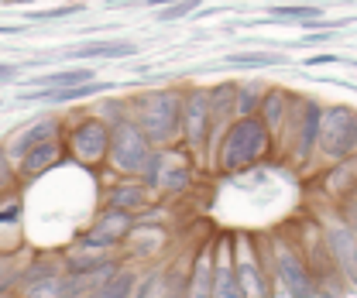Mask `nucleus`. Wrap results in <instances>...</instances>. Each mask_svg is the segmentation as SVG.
Returning a JSON list of instances; mask_svg holds the SVG:
<instances>
[{
    "label": "nucleus",
    "mask_w": 357,
    "mask_h": 298,
    "mask_svg": "<svg viewBox=\"0 0 357 298\" xmlns=\"http://www.w3.org/2000/svg\"><path fill=\"white\" fill-rule=\"evenodd\" d=\"M128 117L155 148H172L182 137V86L144 89L128 103Z\"/></svg>",
    "instance_id": "obj_1"
},
{
    "label": "nucleus",
    "mask_w": 357,
    "mask_h": 298,
    "mask_svg": "<svg viewBox=\"0 0 357 298\" xmlns=\"http://www.w3.org/2000/svg\"><path fill=\"white\" fill-rule=\"evenodd\" d=\"M271 130L261 124V117H234L220 137V151H217V165L230 175L248 171L261 165L271 155Z\"/></svg>",
    "instance_id": "obj_2"
},
{
    "label": "nucleus",
    "mask_w": 357,
    "mask_h": 298,
    "mask_svg": "<svg viewBox=\"0 0 357 298\" xmlns=\"http://www.w3.org/2000/svg\"><path fill=\"white\" fill-rule=\"evenodd\" d=\"M319 120H323V107L316 100L292 96L289 117H285V124L278 130V137L289 148L296 165H310V158L316 155V148H319Z\"/></svg>",
    "instance_id": "obj_3"
},
{
    "label": "nucleus",
    "mask_w": 357,
    "mask_h": 298,
    "mask_svg": "<svg viewBox=\"0 0 357 298\" xmlns=\"http://www.w3.org/2000/svg\"><path fill=\"white\" fill-rule=\"evenodd\" d=\"M151 151H155V144L141 134V127L134 124L131 117H121L117 124H110V151H107V158L121 175H134L137 178L144 171V165H148Z\"/></svg>",
    "instance_id": "obj_4"
},
{
    "label": "nucleus",
    "mask_w": 357,
    "mask_h": 298,
    "mask_svg": "<svg viewBox=\"0 0 357 298\" xmlns=\"http://www.w3.org/2000/svg\"><path fill=\"white\" fill-rule=\"evenodd\" d=\"M319 151L333 162H344L357 151V110L354 107H326L319 120Z\"/></svg>",
    "instance_id": "obj_5"
},
{
    "label": "nucleus",
    "mask_w": 357,
    "mask_h": 298,
    "mask_svg": "<svg viewBox=\"0 0 357 298\" xmlns=\"http://www.w3.org/2000/svg\"><path fill=\"white\" fill-rule=\"evenodd\" d=\"M210 134H213L210 89L206 86H182V141L192 148H206Z\"/></svg>",
    "instance_id": "obj_6"
},
{
    "label": "nucleus",
    "mask_w": 357,
    "mask_h": 298,
    "mask_svg": "<svg viewBox=\"0 0 357 298\" xmlns=\"http://www.w3.org/2000/svg\"><path fill=\"white\" fill-rule=\"evenodd\" d=\"M151 192H182L189 185V162L172 155L169 148H155L144 171L137 175Z\"/></svg>",
    "instance_id": "obj_7"
},
{
    "label": "nucleus",
    "mask_w": 357,
    "mask_h": 298,
    "mask_svg": "<svg viewBox=\"0 0 357 298\" xmlns=\"http://www.w3.org/2000/svg\"><path fill=\"white\" fill-rule=\"evenodd\" d=\"M69 151L79 165H100L110 151V124L103 117H86L69 130Z\"/></svg>",
    "instance_id": "obj_8"
},
{
    "label": "nucleus",
    "mask_w": 357,
    "mask_h": 298,
    "mask_svg": "<svg viewBox=\"0 0 357 298\" xmlns=\"http://www.w3.org/2000/svg\"><path fill=\"white\" fill-rule=\"evenodd\" d=\"M271 251H275V271H278V278H282L289 298H316L319 295V288H316V281H312L306 260L299 257V251H296L292 244L275 240Z\"/></svg>",
    "instance_id": "obj_9"
},
{
    "label": "nucleus",
    "mask_w": 357,
    "mask_h": 298,
    "mask_svg": "<svg viewBox=\"0 0 357 298\" xmlns=\"http://www.w3.org/2000/svg\"><path fill=\"white\" fill-rule=\"evenodd\" d=\"M137 226V216L131 210H107L103 216H96V223L89 226V233L79 237V244L83 247H96V251H110V247H117L121 240H128L131 237V230Z\"/></svg>",
    "instance_id": "obj_10"
},
{
    "label": "nucleus",
    "mask_w": 357,
    "mask_h": 298,
    "mask_svg": "<svg viewBox=\"0 0 357 298\" xmlns=\"http://www.w3.org/2000/svg\"><path fill=\"white\" fill-rule=\"evenodd\" d=\"M241 240H244V247H237V257H234L241 292H244V298H271L265 271H261V260H258V254L251 251V237H241Z\"/></svg>",
    "instance_id": "obj_11"
},
{
    "label": "nucleus",
    "mask_w": 357,
    "mask_h": 298,
    "mask_svg": "<svg viewBox=\"0 0 357 298\" xmlns=\"http://www.w3.org/2000/svg\"><path fill=\"white\" fill-rule=\"evenodd\" d=\"M326 247H330V254L337 260V267H340V274L344 278H351L357 285V233L351 226H330V233H326Z\"/></svg>",
    "instance_id": "obj_12"
},
{
    "label": "nucleus",
    "mask_w": 357,
    "mask_h": 298,
    "mask_svg": "<svg viewBox=\"0 0 357 298\" xmlns=\"http://www.w3.org/2000/svg\"><path fill=\"white\" fill-rule=\"evenodd\" d=\"M213 298H244L241 281H237V267H234V247L230 240H223L217 247L213 260Z\"/></svg>",
    "instance_id": "obj_13"
},
{
    "label": "nucleus",
    "mask_w": 357,
    "mask_h": 298,
    "mask_svg": "<svg viewBox=\"0 0 357 298\" xmlns=\"http://www.w3.org/2000/svg\"><path fill=\"white\" fill-rule=\"evenodd\" d=\"M110 83H79V86H66V89H24L21 100L28 103H73V100H86L93 93H107Z\"/></svg>",
    "instance_id": "obj_14"
},
{
    "label": "nucleus",
    "mask_w": 357,
    "mask_h": 298,
    "mask_svg": "<svg viewBox=\"0 0 357 298\" xmlns=\"http://www.w3.org/2000/svg\"><path fill=\"white\" fill-rule=\"evenodd\" d=\"M59 130H62V124L55 120V117H45V120H35L31 127H24L14 141H10V148H7V158L10 162H21L35 144H42V141H48V137H59Z\"/></svg>",
    "instance_id": "obj_15"
},
{
    "label": "nucleus",
    "mask_w": 357,
    "mask_h": 298,
    "mask_svg": "<svg viewBox=\"0 0 357 298\" xmlns=\"http://www.w3.org/2000/svg\"><path fill=\"white\" fill-rule=\"evenodd\" d=\"M292 96H296V93H289V89H282V86H268L265 89L261 107H258V117H261V124H265L271 134L282 130L285 117H289V107H292Z\"/></svg>",
    "instance_id": "obj_16"
},
{
    "label": "nucleus",
    "mask_w": 357,
    "mask_h": 298,
    "mask_svg": "<svg viewBox=\"0 0 357 298\" xmlns=\"http://www.w3.org/2000/svg\"><path fill=\"white\" fill-rule=\"evenodd\" d=\"M131 288H134V271H124V267L110 264L93 281L89 298H131Z\"/></svg>",
    "instance_id": "obj_17"
},
{
    "label": "nucleus",
    "mask_w": 357,
    "mask_h": 298,
    "mask_svg": "<svg viewBox=\"0 0 357 298\" xmlns=\"http://www.w3.org/2000/svg\"><path fill=\"white\" fill-rule=\"evenodd\" d=\"M66 55L69 58H128V55H137V42H128V38H96V42L69 48Z\"/></svg>",
    "instance_id": "obj_18"
},
{
    "label": "nucleus",
    "mask_w": 357,
    "mask_h": 298,
    "mask_svg": "<svg viewBox=\"0 0 357 298\" xmlns=\"http://www.w3.org/2000/svg\"><path fill=\"white\" fill-rule=\"evenodd\" d=\"M59 155H62V144H59V137H48L42 144H35L17 165H21V175L24 178H38L42 171L55 168V162H59Z\"/></svg>",
    "instance_id": "obj_19"
},
{
    "label": "nucleus",
    "mask_w": 357,
    "mask_h": 298,
    "mask_svg": "<svg viewBox=\"0 0 357 298\" xmlns=\"http://www.w3.org/2000/svg\"><path fill=\"white\" fill-rule=\"evenodd\" d=\"M210 117H213V127H227L237 117V83L210 86Z\"/></svg>",
    "instance_id": "obj_20"
},
{
    "label": "nucleus",
    "mask_w": 357,
    "mask_h": 298,
    "mask_svg": "<svg viewBox=\"0 0 357 298\" xmlns=\"http://www.w3.org/2000/svg\"><path fill=\"white\" fill-rule=\"evenodd\" d=\"M96 79V69L86 65H76V69H59V72H45L31 79V89H66V86H79V83H93Z\"/></svg>",
    "instance_id": "obj_21"
},
{
    "label": "nucleus",
    "mask_w": 357,
    "mask_h": 298,
    "mask_svg": "<svg viewBox=\"0 0 357 298\" xmlns=\"http://www.w3.org/2000/svg\"><path fill=\"white\" fill-rule=\"evenodd\" d=\"M185 298H213V257L199 251L192 260V274H189V295Z\"/></svg>",
    "instance_id": "obj_22"
},
{
    "label": "nucleus",
    "mask_w": 357,
    "mask_h": 298,
    "mask_svg": "<svg viewBox=\"0 0 357 298\" xmlns=\"http://www.w3.org/2000/svg\"><path fill=\"white\" fill-rule=\"evenodd\" d=\"M285 62L289 55H275V52H230L220 58V65H230V69H271Z\"/></svg>",
    "instance_id": "obj_23"
},
{
    "label": "nucleus",
    "mask_w": 357,
    "mask_h": 298,
    "mask_svg": "<svg viewBox=\"0 0 357 298\" xmlns=\"http://www.w3.org/2000/svg\"><path fill=\"white\" fill-rule=\"evenodd\" d=\"M148 185L144 182H131V185H117L114 192H110V206L114 210H137V206H144L148 203Z\"/></svg>",
    "instance_id": "obj_24"
},
{
    "label": "nucleus",
    "mask_w": 357,
    "mask_h": 298,
    "mask_svg": "<svg viewBox=\"0 0 357 298\" xmlns=\"http://www.w3.org/2000/svg\"><path fill=\"white\" fill-rule=\"evenodd\" d=\"M268 10H271V17H278V21H303V24L323 17V7H319V3H271Z\"/></svg>",
    "instance_id": "obj_25"
},
{
    "label": "nucleus",
    "mask_w": 357,
    "mask_h": 298,
    "mask_svg": "<svg viewBox=\"0 0 357 298\" xmlns=\"http://www.w3.org/2000/svg\"><path fill=\"white\" fill-rule=\"evenodd\" d=\"M268 86L255 83H237V117H258V107H261V96H265Z\"/></svg>",
    "instance_id": "obj_26"
},
{
    "label": "nucleus",
    "mask_w": 357,
    "mask_h": 298,
    "mask_svg": "<svg viewBox=\"0 0 357 298\" xmlns=\"http://www.w3.org/2000/svg\"><path fill=\"white\" fill-rule=\"evenodd\" d=\"M86 3L83 0H73V3H62V7H52V10H31L28 17L31 21H62V17H73V14H83Z\"/></svg>",
    "instance_id": "obj_27"
},
{
    "label": "nucleus",
    "mask_w": 357,
    "mask_h": 298,
    "mask_svg": "<svg viewBox=\"0 0 357 298\" xmlns=\"http://www.w3.org/2000/svg\"><path fill=\"white\" fill-rule=\"evenodd\" d=\"M199 3H203V0H176V3H169V7L158 10V21H178V17H189V14L199 10Z\"/></svg>",
    "instance_id": "obj_28"
},
{
    "label": "nucleus",
    "mask_w": 357,
    "mask_h": 298,
    "mask_svg": "<svg viewBox=\"0 0 357 298\" xmlns=\"http://www.w3.org/2000/svg\"><path fill=\"white\" fill-rule=\"evenodd\" d=\"M24 216L21 199H0V226H17Z\"/></svg>",
    "instance_id": "obj_29"
},
{
    "label": "nucleus",
    "mask_w": 357,
    "mask_h": 298,
    "mask_svg": "<svg viewBox=\"0 0 357 298\" xmlns=\"http://www.w3.org/2000/svg\"><path fill=\"white\" fill-rule=\"evenodd\" d=\"M17 281V271H14V264H7V260H0V295L10 288Z\"/></svg>",
    "instance_id": "obj_30"
},
{
    "label": "nucleus",
    "mask_w": 357,
    "mask_h": 298,
    "mask_svg": "<svg viewBox=\"0 0 357 298\" xmlns=\"http://www.w3.org/2000/svg\"><path fill=\"white\" fill-rule=\"evenodd\" d=\"M337 38V31H306L303 38H299V45H326Z\"/></svg>",
    "instance_id": "obj_31"
},
{
    "label": "nucleus",
    "mask_w": 357,
    "mask_h": 298,
    "mask_svg": "<svg viewBox=\"0 0 357 298\" xmlns=\"http://www.w3.org/2000/svg\"><path fill=\"white\" fill-rule=\"evenodd\" d=\"M17 76V65H7V62H0V83L3 79H14Z\"/></svg>",
    "instance_id": "obj_32"
},
{
    "label": "nucleus",
    "mask_w": 357,
    "mask_h": 298,
    "mask_svg": "<svg viewBox=\"0 0 357 298\" xmlns=\"http://www.w3.org/2000/svg\"><path fill=\"white\" fill-rule=\"evenodd\" d=\"M21 31H24V28H3V24H0V35H21Z\"/></svg>",
    "instance_id": "obj_33"
},
{
    "label": "nucleus",
    "mask_w": 357,
    "mask_h": 298,
    "mask_svg": "<svg viewBox=\"0 0 357 298\" xmlns=\"http://www.w3.org/2000/svg\"><path fill=\"white\" fill-rule=\"evenodd\" d=\"M124 3H128V0H110L107 7H124Z\"/></svg>",
    "instance_id": "obj_34"
},
{
    "label": "nucleus",
    "mask_w": 357,
    "mask_h": 298,
    "mask_svg": "<svg viewBox=\"0 0 357 298\" xmlns=\"http://www.w3.org/2000/svg\"><path fill=\"white\" fill-rule=\"evenodd\" d=\"M14 3H31V0H14Z\"/></svg>",
    "instance_id": "obj_35"
},
{
    "label": "nucleus",
    "mask_w": 357,
    "mask_h": 298,
    "mask_svg": "<svg viewBox=\"0 0 357 298\" xmlns=\"http://www.w3.org/2000/svg\"><path fill=\"white\" fill-rule=\"evenodd\" d=\"M310 3H312V0H310Z\"/></svg>",
    "instance_id": "obj_36"
}]
</instances>
